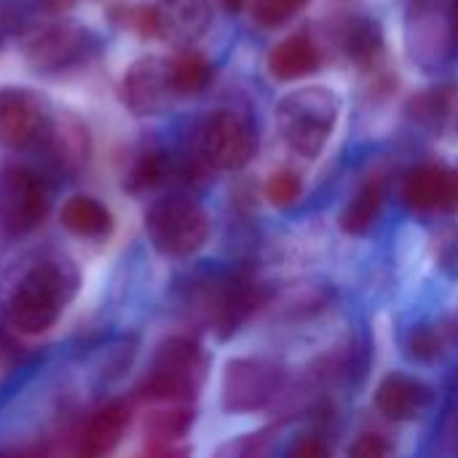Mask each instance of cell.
<instances>
[{
    "instance_id": "4",
    "label": "cell",
    "mask_w": 458,
    "mask_h": 458,
    "mask_svg": "<svg viewBox=\"0 0 458 458\" xmlns=\"http://www.w3.org/2000/svg\"><path fill=\"white\" fill-rule=\"evenodd\" d=\"M204 378L201 346L185 335H174L156 349L153 370L142 384V397L164 403H185Z\"/></svg>"
},
{
    "instance_id": "9",
    "label": "cell",
    "mask_w": 458,
    "mask_h": 458,
    "mask_svg": "<svg viewBox=\"0 0 458 458\" xmlns=\"http://www.w3.org/2000/svg\"><path fill=\"white\" fill-rule=\"evenodd\" d=\"M193 306L220 335H228L258 306V290L244 279H209L199 284Z\"/></svg>"
},
{
    "instance_id": "23",
    "label": "cell",
    "mask_w": 458,
    "mask_h": 458,
    "mask_svg": "<svg viewBox=\"0 0 458 458\" xmlns=\"http://www.w3.org/2000/svg\"><path fill=\"white\" fill-rule=\"evenodd\" d=\"M384 48V35H381V27L370 19H362V21H354L349 27V35H346V51L349 56L357 62V64H370L376 62V56L381 54Z\"/></svg>"
},
{
    "instance_id": "7",
    "label": "cell",
    "mask_w": 458,
    "mask_h": 458,
    "mask_svg": "<svg viewBox=\"0 0 458 458\" xmlns=\"http://www.w3.org/2000/svg\"><path fill=\"white\" fill-rule=\"evenodd\" d=\"M255 129L233 110L212 113L201 129V156L215 169H242L255 156Z\"/></svg>"
},
{
    "instance_id": "11",
    "label": "cell",
    "mask_w": 458,
    "mask_h": 458,
    "mask_svg": "<svg viewBox=\"0 0 458 458\" xmlns=\"http://www.w3.org/2000/svg\"><path fill=\"white\" fill-rule=\"evenodd\" d=\"M46 126V107L30 89H0V145L19 150L32 145Z\"/></svg>"
},
{
    "instance_id": "13",
    "label": "cell",
    "mask_w": 458,
    "mask_h": 458,
    "mask_svg": "<svg viewBox=\"0 0 458 458\" xmlns=\"http://www.w3.org/2000/svg\"><path fill=\"white\" fill-rule=\"evenodd\" d=\"M153 11L158 38L174 46H193L212 24L209 0H156Z\"/></svg>"
},
{
    "instance_id": "21",
    "label": "cell",
    "mask_w": 458,
    "mask_h": 458,
    "mask_svg": "<svg viewBox=\"0 0 458 458\" xmlns=\"http://www.w3.org/2000/svg\"><path fill=\"white\" fill-rule=\"evenodd\" d=\"M381 204H384V191H381V182H368L357 191V196L349 201V207L344 209L341 215V228L346 233H354V236H362L373 228L378 212H381Z\"/></svg>"
},
{
    "instance_id": "17",
    "label": "cell",
    "mask_w": 458,
    "mask_h": 458,
    "mask_svg": "<svg viewBox=\"0 0 458 458\" xmlns=\"http://www.w3.org/2000/svg\"><path fill=\"white\" fill-rule=\"evenodd\" d=\"M319 67V48L306 35H290L276 43L268 56V70L276 81H298Z\"/></svg>"
},
{
    "instance_id": "8",
    "label": "cell",
    "mask_w": 458,
    "mask_h": 458,
    "mask_svg": "<svg viewBox=\"0 0 458 458\" xmlns=\"http://www.w3.org/2000/svg\"><path fill=\"white\" fill-rule=\"evenodd\" d=\"M97 48V38L89 32V27L75 21L51 24L43 32H38L27 46V62L38 72H62L70 70Z\"/></svg>"
},
{
    "instance_id": "32",
    "label": "cell",
    "mask_w": 458,
    "mask_h": 458,
    "mask_svg": "<svg viewBox=\"0 0 458 458\" xmlns=\"http://www.w3.org/2000/svg\"><path fill=\"white\" fill-rule=\"evenodd\" d=\"M451 27L458 35V0H454V8H451Z\"/></svg>"
},
{
    "instance_id": "1",
    "label": "cell",
    "mask_w": 458,
    "mask_h": 458,
    "mask_svg": "<svg viewBox=\"0 0 458 458\" xmlns=\"http://www.w3.org/2000/svg\"><path fill=\"white\" fill-rule=\"evenodd\" d=\"M78 290V271L64 260H40L19 282L8 301V322L24 335L51 330L64 303Z\"/></svg>"
},
{
    "instance_id": "6",
    "label": "cell",
    "mask_w": 458,
    "mask_h": 458,
    "mask_svg": "<svg viewBox=\"0 0 458 458\" xmlns=\"http://www.w3.org/2000/svg\"><path fill=\"white\" fill-rule=\"evenodd\" d=\"M48 188L27 166H8L0 174V228L8 236L35 231L48 215Z\"/></svg>"
},
{
    "instance_id": "12",
    "label": "cell",
    "mask_w": 458,
    "mask_h": 458,
    "mask_svg": "<svg viewBox=\"0 0 458 458\" xmlns=\"http://www.w3.org/2000/svg\"><path fill=\"white\" fill-rule=\"evenodd\" d=\"M40 140H43L46 161L59 174H78L86 166L91 140L86 126L75 115H59L56 121L46 123Z\"/></svg>"
},
{
    "instance_id": "31",
    "label": "cell",
    "mask_w": 458,
    "mask_h": 458,
    "mask_svg": "<svg viewBox=\"0 0 458 458\" xmlns=\"http://www.w3.org/2000/svg\"><path fill=\"white\" fill-rule=\"evenodd\" d=\"M223 5L231 11V13H239L244 8V0H223Z\"/></svg>"
},
{
    "instance_id": "10",
    "label": "cell",
    "mask_w": 458,
    "mask_h": 458,
    "mask_svg": "<svg viewBox=\"0 0 458 458\" xmlns=\"http://www.w3.org/2000/svg\"><path fill=\"white\" fill-rule=\"evenodd\" d=\"M121 97L134 115H158L169 107L174 89L169 62L161 56H140L121 81Z\"/></svg>"
},
{
    "instance_id": "24",
    "label": "cell",
    "mask_w": 458,
    "mask_h": 458,
    "mask_svg": "<svg viewBox=\"0 0 458 458\" xmlns=\"http://www.w3.org/2000/svg\"><path fill=\"white\" fill-rule=\"evenodd\" d=\"M303 193V182L295 172L290 169H282V172H274L268 177V185H266V196L274 207H293Z\"/></svg>"
},
{
    "instance_id": "30",
    "label": "cell",
    "mask_w": 458,
    "mask_h": 458,
    "mask_svg": "<svg viewBox=\"0 0 458 458\" xmlns=\"http://www.w3.org/2000/svg\"><path fill=\"white\" fill-rule=\"evenodd\" d=\"M40 3H43V8H46V11H51V13H62V11L72 8V3H75V0H40Z\"/></svg>"
},
{
    "instance_id": "25",
    "label": "cell",
    "mask_w": 458,
    "mask_h": 458,
    "mask_svg": "<svg viewBox=\"0 0 458 458\" xmlns=\"http://www.w3.org/2000/svg\"><path fill=\"white\" fill-rule=\"evenodd\" d=\"M309 0H255L252 3V13L258 19V24L263 27H279L287 19H293Z\"/></svg>"
},
{
    "instance_id": "20",
    "label": "cell",
    "mask_w": 458,
    "mask_h": 458,
    "mask_svg": "<svg viewBox=\"0 0 458 458\" xmlns=\"http://www.w3.org/2000/svg\"><path fill=\"white\" fill-rule=\"evenodd\" d=\"M169 75H172V89L177 97H191L199 94L209 86L212 81V64L207 56L199 51H182L169 62Z\"/></svg>"
},
{
    "instance_id": "3",
    "label": "cell",
    "mask_w": 458,
    "mask_h": 458,
    "mask_svg": "<svg viewBox=\"0 0 458 458\" xmlns=\"http://www.w3.org/2000/svg\"><path fill=\"white\" fill-rule=\"evenodd\" d=\"M150 244L166 258H188L209 239V217L199 201L182 193L158 199L145 215Z\"/></svg>"
},
{
    "instance_id": "16",
    "label": "cell",
    "mask_w": 458,
    "mask_h": 458,
    "mask_svg": "<svg viewBox=\"0 0 458 458\" xmlns=\"http://www.w3.org/2000/svg\"><path fill=\"white\" fill-rule=\"evenodd\" d=\"M129 421H131V413L123 403H107L89 419L83 437H81V454L83 456H105V454L115 451Z\"/></svg>"
},
{
    "instance_id": "19",
    "label": "cell",
    "mask_w": 458,
    "mask_h": 458,
    "mask_svg": "<svg viewBox=\"0 0 458 458\" xmlns=\"http://www.w3.org/2000/svg\"><path fill=\"white\" fill-rule=\"evenodd\" d=\"M193 424V411L188 405H169V408H158L153 413H148L145 419V432L153 443H158V454H172L169 443H177L188 435Z\"/></svg>"
},
{
    "instance_id": "14",
    "label": "cell",
    "mask_w": 458,
    "mask_h": 458,
    "mask_svg": "<svg viewBox=\"0 0 458 458\" xmlns=\"http://www.w3.org/2000/svg\"><path fill=\"white\" fill-rule=\"evenodd\" d=\"M403 196L419 212L458 209V169L424 164L408 174Z\"/></svg>"
},
{
    "instance_id": "5",
    "label": "cell",
    "mask_w": 458,
    "mask_h": 458,
    "mask_svg": "<svg viewBox=\"0 0 458 458\" xmlns=\"http://www.w3.org/2000/svg\"><path fill=\"white\" fill-rule=\"evenodd\" d=\"M284 373L271 360L239 357L223 370L220 400L228 413H252L266 408L282 389Z\"/></svg>"
},
{
    "instance_id": "29",
    "label": "cell",
    "mask_w": 458,
    "mask_h": 458,
    "mask_svg": "<svg viewBox=\"0 0 458 458\" xmlns=\"http://www.w3.org/2000/svg\"><path fill=\"white\" fill-rule=\"evenodd\" d=\"M290 454L298 458H322L330 454V445L322 437H301V443H295Z\"/></svg>"
},
{
    "instance_id": "22",
    "label": "cell",
    "mask_w": 458,
    "mask_h": 458,
    "mask_svg": "<svg viewBox=\"0 0 458 458\" xmlns=\"http://www.w3.org/2000/svg\"><path fill=\"white\" fill-rule=\"evenodd\" d=\"M169 174H172V156H166V153H161V150H150V153H142V156L131 164V169H129L123 185H126L131 193H140V191H150V188L164 185Z\"/></svg>"
},
{
    "instance_id": "2",
    "label": "cell",
    "mask_w": 458,
    "mask_h": 458,
    "mask_svg": "<svg viewBox=\"0 0 458 458\" xmlns=\"http://www.w3.org/2000/svg\"><path fill=\"white\" fill-rule=\"evenodd\" d=\"M341 105L335 91L311 86L287 94L276 105V129L282 142L301 158H317L338 121Z\"/></svg>"
},
{
    "instance_id": "15",
    "label": "cell",
    "mask_w": 458,
    "mask_h": 458,
    "mask_svg": "<svg viewBox=\"0 0 458 458\" xmlns=\"http://www.w3.org/2000/svg\"><path fill=\"white\" fill-rule=\"evenodd\" d=\"M432 403V389L411 376L392 373L378 384L376 405L392 421H411L419 419Z\"/></svg>"
},
{
    "instance_id": "28",
    "label": "cell",
    "mask_w": 458,
    "mask_h": 458,
    "mask_svg": "<svg viewBox=\"0 0 458 458\" xmlns=\"http://www.w3.org/2000/svg\"><path fill=\"white\" fill-rule=\"evenodd\" d=\"M392 448L381 435H362L354 445H352V456L360 458H381L386 456Z\"/></svg>"
},
{
    "instance_id": "18",
    "label": "cell",
    "mask_w": 458,
    "mask_h": 458,
    "mask_svg": "<svg viewBox=\"0 0 458 458\" xmlns=\"http://www.w3.org/2000/svg\"><path fill=\"white\" fill-rule=\"evenodd\" d=\"M62 225L81 239H105L113 231L110 209L94 196H70L59 212Z\"/></svg>"
},
{
    "instance_id": "27",
    "label": "cell",
    "mask_w": 458,
    "mask_h": 458,
    "mask_svg": "<svg viewBox=\"0 0 458 458\" xmlns=\"http://www.w3.org/2000/svg\"><path fill=\"white\" fill-rule=\"evenodd\" d=\"M437 260H440V268L451 279H458V231H448V233L440 236V242H437Z\"/></svg>"
},
{
    "instance_id": "26",
    "label": "cell",
    "mask_w": 458,
    "mask_h": 458,
    "mask_svg": "<svg viewBox=\"0 0 458 458\" xmlns=\"http://www.w3.org/2000/svg\"><path fill=\"white\" fill-rule=\"evenodd\" d=\"M408 352H411V357L424 360V362L440 357V352H443V333L440 330H432V327L413 330L411 333V341H408Z\"/></svg>"
}]
</instances>
